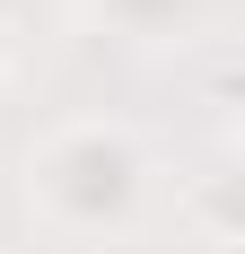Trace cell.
<instances>
[{
    "label": "cell",
    "instance_id": "obj_1",
    "mask_svg": "<svg viewBox=\"0 0 245 254\" xmlns=\"http://www.w3.org/2000/svg\"><path fill=\"white\" fill-rule=\"evenodd\" d=\"M149 193V149L131 123H105V114H79V123H53L35 149H26V202L53 210L61 228L97 237L122 228Z\"/></svg>",
    "mask_w": 245,
    "mask_h": 254
}]
</instances>
